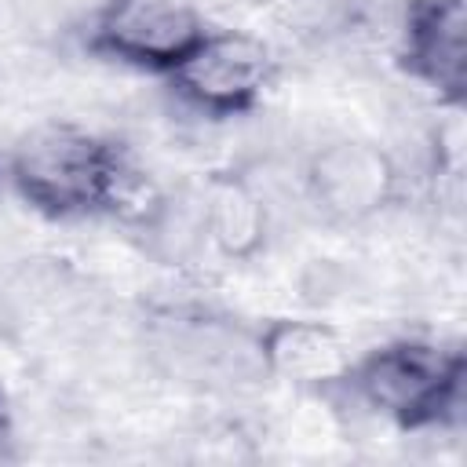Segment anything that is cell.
Returning a JSON list of instances; mask_svg holds the SVG:
<instances>
[{
    "mask_svg": "<svg viewBox=\"0 0 467 467\" xmlns=\"http://www.w3.org/2000/svg\"><path fill=\"white\" fill-rule=\"evenodd\" d=\"M4 182L33 215L51 223L99 215L135 223L157 197L117 139L73 120H44L18 135L4 157Z\"/></svg>",
    "mask_w": 467,
    "mask_h": 467,
    "instance_id": "cell-1",
    "label": "cell"
},
{
    "mask_svg": "<svg viewBox=\"0 0 467 467\" xmlns=\"http://www.w3.org/2000/svg\"><path fill=\"white\" fill-rule=\"evenodd\" d=\"M343 390L401 434L438 431L463 409L467 358L460 347L438 339H387L354 354Z\"/></svg>",
    "mask_w": 467,
    "mask_h": 467,
    "instance_id": "cell-2",
    "label": "cell"
},
{
    "mask_svg": "<svg viewBox=\"0 0 467 467\" xmlns=\"http://www.w3.org/2000/svg\"><path fill=\"white\" fill-rule=\"evenodd\" d=\"M274 77L277 58L263 36L212 26L201 44L164 77V84L190 113L204 120H237L263 106Z\"/></svg>",
    "mask_w": 467,
    "mask_h": 467,
    "instance_id": "cell-3",
    "label": "cell"
},
{
    "mask_svg": "<svg viewBox=\"0 0 467 467\" xmlns=\"http://www.w3.org/2000/svg\"><path fill=\"white\" fill-rule=\"evenodd\" d=\"M190 0H102L88 22L84 47L113 66L168 77L208 33Z\"/></svg>",
    "mask_w": 467,
    "mask_h": 467,
    "instance_id": "cell-4",
    "label": "cell"
},
{
    "mask_svg": "<svg viewBox=\"0 0 467 467\" xmlns=\"http://www.w3.org/2000/svg\"><path fill=\"white\" fill-rule=\"evenodd\" d=\"M310 208L332 226H361L383 215L401 190V168L372 139L339 135L321 142L303 168Z\"/></svg>",
    "mask_w": 467,
    "mask_h": 467,
    "instance_id": "cell-5",
    "label": "cell"
},
{
    "mask_svg": "<svg viewBox=\"0 0 467 467\" xmlns=\"http://www.w3.org/2000/svg\"><path fill=\"white\" fill-rule=\"evenodd\" d=\"M398 69L438 106L467 99V7L463 0H409L398 29Z\"/></svg>",
    "mask_w": 467,
    "mask_h": 467,
    "instance_id": "cell-6",
    "label": "cell"
},
{
    "mask_svg": "<svg viewBox=\"0 0 467 467\" xmlns=\"http://www.w3.org/2000/svg\"><path fill=\"white\" fill-rule=\"evenodd\" d=\"M252 354L263 376L310 394L347 387L354 350L343 332L317 317H270L252 336Z\"/></svg>",
    "mask_w": 467,
    "mask_h": 467,
    "instance_id": "cell-7",
    "label": "cell"
},
{
    "mask_svg": "<svg viewBox=\"0 0 467 467\" xmlns=\"http://www.w3.org/2000/svg\"><path fill=\"white\" fill-rule=\"evenodd\" d=\"M201 226H204V244L226 259V263H248L266 248L270 237V212L259 190L237 175V171H219L204 182L201 197Z\"/></svg>",
    "mask_w": 467,
    "mask_h": 467,
    "instance_id": "cell-8",
    "label": "cell"
},
{
    "mask_svg": "<svg viewBox=\"0 0 467 467\" xmlns=\"http://www.w3.org/2000/svg\"><path fill=\"white\" fill-rule=\"evenodd\" d=\"M11 434V409H7V394H4V387H0V441Z\"/></svg>",
    "mask_w": 467,
    "mask_h": 467,
    "instance_id": "cell-9",
    "label": "cell"
},
{
    "mask_svg": "<svg viewBox=\"0 0 467 467\" xmlns=\"http://www.w3.org/2000/svg\"><path fill=\"white\" fill-rule=\"evenodd\" d=\"M0 182H4V157H0Z\"/></svg>",
    "mask_w": 467,
    "mask_h": 467,
    "instance_id": "cell-10",
    "label": "cell"
}]
</instances>
